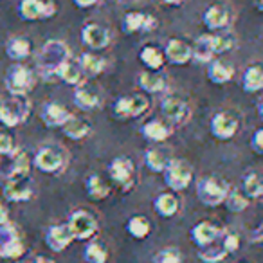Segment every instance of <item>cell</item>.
Segmentation results:
<instances>
[{
  "label": "cell",
  "instance_id": "f6af8a7d",
  "mask_svg": "<svg viewBox=\"0 0 263 263\" xmlns=\"http://www.w3.org/2000/svg\"><path fill=\"white\" fill-rule=\"evenodd\" d=\"M251 146L258 155L263 154V128H258V130L254 132V136H252V139H251Z\"/></svg>",
  "mask_w": 263,
  "mask_h": 263
},
{
  "label": "cell",
  "instance_id": "ffe728a7",
  "mask_svg": "<svg viewBox=\"0 0 263 263\" xmlns=\"http://www.w3.org/2000/svg\"><path fill=\"white\" fill-rule=\"evenodd\" d=\"M70 116H72V112H70L65 105L56 103V101L45 103L40 110V117H42V121H44V124L51 128H62V124L65 123Z\"/></svg>",
  "mask_w": 263,
  "mask_h": 263
},
{
  "label": "cell",
  "instance_id": "7c38bea8",
  "mask_svg": "<svg viewBox=\"0 0 263 263\" xmlns=\"http://www.w3.org/2000/svg\"><path fill=\"white\" fill-rule=\"evenodd\" d=\"M18 15L27 22L47 20L56 15V4L52 0H20Z\"/></svg>",
  "mask_w": 263,
  "mask_h": 263
},
{
  "label": "cell",
  "instance_id": "30bf717a",
  "mask_svg": "<svg viewBox=\"0 0 263 263\" xmlns=\"http://www.w3.org/2000/svg\"><path fill=\"white\" fill-rule=\"evenodd\" d=\"M26 252V243L18 229L11 222L0 226V256L8 259H18Z\"/></svg>",
  "mask_w": 263,
  "mask_h": 263
},
{
  "label": "cell",
  "instance_id": "4316f807",
  "mask_svg": "<svg viewBox=\"0 0 263 263\" xmlns=\"http://www.w3.org/2000/svg\"><path fill=\"white\" fill-rule=\"evenodd\" d=\"M208 78L215 85H226L234 78V67L223 60H211L208 67Z\"/></svg>",
  "mask_w": 263,
  "mask_h": 263
},
{
  "label": "cell",
  "instance_id": "d6a6232c",
  "mask_svg": "<svg viewBox=\"0 0 263 263\" xmlns=\"http://www.w3.org/2000/svg\"><path fill=\"white\" fill-rule=\"evenodd\" d=\"M241 87L245 92H259L263 88V69L259 63H252L243 70Z\"/></svg>",
  "mask_w": 263,
  "mask_h": 263
},
{
  "label": "cell",
  "instance_id": "3957f363",
  "mask_svg": "<svg viewBox=\"0 0 263 263\" xmlns=\"http://www.w3.org/2000/svg\"><path fill=\"white\" fill-rule=\"evenodd\" d=\"M31 105L27 96H11L4 98V103L0 106V124L8 128H15L18 124L26 123L29 117Z\"/></svg>",
  "mask_w": 263,
  "mask_h": 263
},
{
  "label": "cell",
  "instance_id": "f546056e",
  "mask_svg": "<svg viewBox=\"0 0 263 263\" xmlns=\"http://www.w3.org/2000/svg\"><path fill=\"white\" fill-rule=\"evenodd\" d=\"M139 60L148 70H161L162 65H164V62H166L162 49L157 47V45H154V44L143 45V49L139 51Z\"/></svg>",
  "mask_w": 263,
  "mask_h": 263
},
{
  "label": "cell",
  "instance_id": "f1b7e54d",
  "mask_svg": "<svg viewBox=\"0 0 263 263\" xmlns=\"http://www.w3.org/2000/svg\"><path fill=\"white\" fill-rule=\"evenodd\" d=\"M155 213L162 218H173L180 209V198L175 193H161L154 200Z\"/></svg>",
  "mask_w": 263,
  "mask_h": 263
},
{
  "label": "cell",
  "instance_id": "e575fe53",
  "mask_svg": "<svg viewBox=\"0 0 263 263\" xmlns=\"http://www.w3.org/2000/svg\"><path fill=\"white\" fill-rule=\"evenodd\" d=\"M241 193L249 200H259L263 197V182H261V175L258 172L245 173L243 180H241Z\"/></svg>",
  "mask_w": 263,
  "mask_h": 263
},
{
  "label": "cell",
  "instance_id": "83f0119b",
  "mask_svg": "<svg viewBox=\"0 0 263 263\" xmlns=\"http://www.w3.org/2000/svg\"><path fill=\"white\" fill-rule=\"evenodd\" d=\"M166 85H168V80L161 70H144L139 74V87L144 92L159 94L166 90Z\"/></svg>",
  "mask_w": 263,
  "mask_h": 263
},
{
  "label": "cell",
  "instance_id": "f907efd6",
  "mask_svg": "<svg viewBox=\"0 0 263 263\" xmlns=\"http://www.w3.org/2000/svg\"><path fill=\"white\" fill-rule=\"evenodd\" d=\"M161 2L166 6H173V8H175V6H182L186 0H161Z\"/></svg>",
  "mask_w": 263,
  "mask_h": 263
},
{
  "label": "cell",
  "instance_id": "f5cc1de1",
  "mask_svg": "<svg viewBox=\"0 0 263 263\" xmlns=\"http://www.w3.org/2000/svg\"><path fill=\"white\" fill-rule=\"evenodd\" d=\"M15 263H31V261H29V259H16Z\"/></svg>",
  "mask_w": 263,
  "mask_h": 263
},
{
  "label": "cell",
  "instance_id": "5b68a950",
  "mask_svg": "<svg viewBox=\"0 0 263 263\" xmlns=\"http://www.w3.org/2000/svg\"><path fill=\"white\" fill-rule=\"evenodd\" d=\"M108 177L121 191H130L137 182V170L134 161L126 155L112 159L108 164Z\"/></svg>",
  "mask_w": 263,
  "mask_h": 263
},
{
  "label": "cell",
  "instance_id": "7dc6e473",
  "mask_svg": "<svg viewBox=\"0 0 263 263\" xmlns=\"http://www.w3.org/2000/svg\"><path fill=\"white\" fill-rule=\"evenodd\" d=\"M72 2L78 6V8L87 9V8H92V6H96L99 2V0H72Z\"/></svg>",
  "mask_w": 263,
  "mask_h": 263
},
{
  "label": "cell",
  "instance_id": "52a82bcc",
  "mask_svg": "<svg viewBox=\"0 0 263 263\" xmlns=\"http://www.w3.org/2000/svg\"><path fill=\"white\" fill-rule=\"evenodd\" d=\"M150 110V99L144 94L121 96L114 103V116L117 119H137Z\"/></svg>",
  "mask_w": 263,
  "mask_h": 263
},
{
  "label": "cell",
  "instance_id": "60d3db41",
  "mask_svg": "<svg viewBox=\"0 0 263 263\" xmlns=\"http://www.w3.org/2000/svg\"><path fill=\"white\" fill-rule=\"evenodd\" d=\"M249 198L245 197L241 191H231L229 190V193H227V197H226V200H223V204L227 205V209H229L231 213H243L245 209L249 208Z\"/></svg>",
  "mask_w": 263,
  "mask_h": 263
},
{
  "label": "cell",
  "instance_id": "484cf974",
  "mask_svg": "<svg viewBox=\"0 0 263 263\" xmlns=\"http://www.w3.org/2000/svg\"><path fill=\"white\" fill-rule=\"evenodd\" d=\"M144 139L152 141V143H164L168 141V137L172 136V128L166 121H159V119H152L141 126Z\"/></svg>",
  "mask_w": 263,
  "mask_h": 263
},
{
  "label": "cell",
  "instance_id": "8d00e7d4",
  "mask_svg": "<svg viewBox=\"0 0 263 263\" xmlns=\"http://www.w3.org/2000/svg\"><path fill=\"white\" fill-rule=\"evenodd\" d=\"M126 231L132 238H136V240H144L146 236H150L152 223L144 215L130 216L126 222Z\"/></svg>",
  "mask_w": 263,
  "mask_h": 263
},
{
  "label": "cell",
  "instance_id": "d590c367",
  "mask_svg": "<svg viewBox=\"0 0 263 263\" xmlns=\"http://www.w3.org/2000/svg\"><path fill=\"white\" fill-rule=\"evenodd\" d=\"M191 58H195L200 63H209L215 58V52H213V45H211V34H200L195 40V44L191 45Z\"/></svg>",
  "mask_w": 263,
  "mask_h": 263
},
{
  "label": "cell",
  "instance_id": "f35d334b",
  "mask_svg": "<svg viewBox=\"0 0 263 263\" xmlns=\"http://www.w3.org/2000/svg\"><path fill=\"white\" fill-rule=\"evenodd\" d=\"M83 259L87 263H106L108 261V249L101 241L88 240L87 247L83 251Z\"/></svg>",
  "mask_w": 263,
  "mask_h": 263
},
{
  "label": "cell",
  "instance_id": "6da1fadb",
  "mask_svg": "<svg viewBox=\"0 0 263 263\" xmlns=\"http://www.w3.org/2000/svg\"><path fill=\"white\" fill-rule=\"evenodd\" d=\"M70 58V51L69 45L62 40H49L44 44V47L38 52V70L45 80H52L56 78V70L60 69L65 60Z\"/></svg>",
  "mask_w": 263,
  "mask_h": 263
},
{
  "label": "cell",
  "instance_id": "c3c4849f",
  "mask_svg": "<svg viewBox=\"0 0 263 263\" xmlns=\"http://www.w3.org/2000/svg\"><path fill=\"white\" fill-rule=\"evenodd\" d=\"M261 236H263V226L259 223L258 227H256V231H254V234H252V243H259L261 241Z\"/></svg>",
  "mask_w": 263,
  "mask_h": 263
},
{
  "label": "cell",
  "instance_id": "4fadbf2b",
  "mask_svg": "<svg viewBox=\"0 0 263 263\" xmlns=\"http://www.w3.org/2000/svg\"><path fill=\"white\" fill-rule=\"evenodd\" d=\"M240 130V119L236 114L229 112V110H222V112L215 114L211 119V134L218 141H229Z\"/></svg>",
  "mask_w": 263,
  "mask_h": 263
},
{
  "label": "cell",
  "instance_id": "7a4b0ae2",
  "mask_svg": "<svg viewBox=\"0 0 263 263\" xmlns=\"http://www.w3.org/2000/svg\"><path fill=\"white\" fill-rule=\"evenodd\" d=\"M227 193H229V184L216 175H208L198 179L197 182V197L204 205L209 208H216V205L223 204Z\"/></svg>",
  "mask_w": 263,
  "mask_h": 263
},
{
  "label": "cell",
  "instance_id": "ab89813d",
  "mask_svg": "<svg viewBox=\"0 0 263 263\" xmlns=\"http://www.w3.org/2000/svg\"><path fill=\"white\" fill-rule=\"evenodd\" d=\"M198 259H200L202 263H220L223 261V259L227 258V252L226 249L222 247V243H220V238L215 241V243L211 245H205V247H200V251H198Z\"/></svg>",
  "mask_w": 263,
  "mask_h": 263
},
{
  "label": "cell",
  "instance_id": "1f68e13d",
  "mask_svg": "<svg viewBox=\"0 0 263 263\" xmlns=\"http://www.w3.org/2000/svg\"><path fill=\"white\" fill-rule=\"evenodd\" d=\"M78 63H80L83 74L88 78L99 76V74L105 72V69H106V62L101 56L94 54V52H83V54L80 56V60H78Z\"/></svg>",
  "mask_w": 263,
  "mask_h": 263
},
{
  "label": "cell",
  "instance_id": "9c48e42d",
  "mask_svg": "<svg viewBox=\"0 0 263 263\" xmlns=\"http://www.w3.org/2000/svg\"><path fill=\"white\" fill-rule=\"evenodd\" d=\"M67 226H69L74 240H81V241L92 240L99 229L98 218L90 211H85V209L74 211L69 216V220H67Z\"/></svg>",
  "mask_w": 263,
  "mask_h": 263
},
{
  "label": "cell",
  "instance_id": "74e56055",
  "mask_svg": "<svg viewBox=\"0 0 263 263\" xmlns=\"http://www.w3.org/2000/svg\"><path fill=\"white\" fill-rule=\"evenodd\" d=\"M211 45L215 54H226L236 47V36L231 31H218L216 34H211Z\"/></svg>",
  "mask_w": 263,
  "mask_h": 263
},
{
  "label": "cell",
  "instance_id": "603a6c76",
  "mask_svg": "<svg viewBox=\"0 0 263 263\" xmlns=\"http://www.w3.org/2000/svg\"><path fill=\"white\" fill-rule=\"evenodd\" d=\"M56 78H60L63 83L72 85V87H78V85H81L85 81L83 70H81L78 60H74L72 56H70L69 60H65V62L60 65V69L56 70Z\"/></svg>",
  "mask_w": 263,
  "mask_h": 263
},
{
  "label": "cell",
  "instance_id": "681fc988",
  "mask_svg": "<svg viewBox=\"0 0 263 263\" xmlns=\"http://www.w3.org/2000/svg\"><path fill=\"white\" fill-rule=\"evenodd\" d=\"M31 263H56L52 258H47V256H34L33 259H29Z\"/></svg>",
  "mask_w": 263,
  "mask_h": 263
},
{
  "label": "cell",
  "instance_id": "8992f818",
  "mask_svg": "<svg viewBox=\"0 0 263 263\" xmlns=\"http://www.w3.org/2000/svg\"><path fill=\"white\" fill-rule=\"evenodd\" d=\"M6 90L11 96H27L34 87V74L24 63H15L8 69L4 78Z\"/></svg>",
  "mask_w": 263,
  "mask_h": 263
},
{
  "label": "cell",
  "instance_id": "d6986e66",
  "mask_svg": "<svg viewBox=\"0 0 263 263\" xmlns=\"http://www.w3.org/2000/svg\"><path fill=\"white\" fill-rule=\"evenodd\" d=\"M162 52L164 58L173 65H186L191 60V45L182 38H170Z\"/></svg>",
  "mask_w": 263,
  "mask_h": 263
},
{
  "label": "cell",
  "instance_id": "9a60e30c",
  "mask_svg": "<svg viewBox=\"0 0 263 263\" xmlns=\"http://www.w3.org/2000/svg\"><path fill=\"white\" fill-rule=\"evenodd\" d=\"M110 31L98 22H88L81 29V42L92 51H103L110 45Z\"/></svg>",
  "mask_w": 263,
  "mask_h": 263
},
{
  "label": "cell",
  "instance_id": "277c9868",
  "mask_svg": "<svg viewBox=\"0 0 263 263\" xmlns=\"http://www.w3.org/2000/svg\"><path fill=\"white\" fill-rule=\"evenodd\" d=\"M161 114L168 124L180 126V124H186L190 121L193 108H191V103L184 96L166 94L161 101Z\"/></svg>",
  "mask_w": 263,
  "mask_h": 263
},
{
  "label": "cell",
  "instance_id": "b9f144b4",
  "mask_svg": "<svg viewBox=\"0 0 263 263\" xmlns=\"http://www.w3.org/2000/svg\"><path fill=\"white\" fill-rule=\"evenodd\" d=\"M220 243H222V247L226 249L227 254H233V252H236L238 249H240L241 245V238L240 234L236 233V231H222V236H220Z\"/></svg>",
  "mask_w": 263,
  "mask_h": 263
},
{
  "label": "cell",
  "instance_id": "7402d4cb",
  "mask_svg": "<svg viewBox=\"0 0 263 263\" xmlns=\"http://www.w3.org/2000/svg\"><path fill=\"white\" fill-rule=\"evenodd\" d=\"M74 103L80 110H85V112H90V110H96L101 103V96H99L98 88L90 87L83 81L81 85H78L76 90H74Z\"/></svg>",
  "mask_w": 263,
  "mask_h": 263
},
{
  "label": "cell",
  "instance_id": "7bdbcfd3",
  "mask_svg": "<svg viewBox=\"0 0 263 263\" xmlns=\"http://www.w3.org/2000/svg\"><path fill=\"white\" fill-rule=\"evenodd\" d=\"M154 263H184V258L177 247H166L154 256Z\"/></svg>",
  "mask_w": 263,
  "mask_h": 263
},
{
  "label": "cell",
  "instance_id": "816d5d0a",
  "mask_svg": "<svg viewBox=\"0 0 263 263\" xmlns=\"http://www.w3.org/2000/svg\"><path fill=\"white\" fill-rule=\"evenodd\" d=\"M254 4H256V9H258V11H263V0H254Z\"/></svg>",
  "mask_w": 263,
  "mask_h": 263
},
{
  "label": "cell",
  "instance_id": "836d02e7",
  "mask_svg": "<svg viewBox=\"0 0 263 263\" xmlns=\"http://www.w3.org/2000/svg\"><path fill=\"white\" fill-rule=\"evenodd\" d=\"M170 161H172V157H170L168 152L162 150V148L154 146V148H150V150H146V154H144V164H146V168L154 173L164 172Z\"/></svg>",
  "mask_w": 263,
  "mask_h": 263
},
{
  "label": "cell",
  "instance_id": "4dcf8cb0",
  "mask_svg": "<svg viewBox=\"0 0 263 263\" xmlns=\"http://www.w3.org/2000/svg\"><path fill=\"white\" fill-rule=\"evenodd\" d=\"M85 190H87V197L90 200H105L106 197L110 195V186L108 182H105L99 173H90L85 180Z\"/></svg>",
  "mask_w": 263,
  "mask_h": 263
},
{
  "label": "cell",
  "instance_id": "2e32d148",
  "mask_svg": "<svg viewBox=\"0 0 263 263\" xmlns=\"http://www.w3.org/2000/svg\"><path fill=\"white\" fill-rule=\"evenodd\" d=\"M74 241L69 226L65 223H52L45 231V243L52 252H62Z\"/></svg>",
  "mask_w": 263,
  "mask_h": 263
},
{
  "label": "cell",
  "instance_id": "db71d44e",
  "mask_svg": "<svg viewBox=\"0 0 263 263\" xmlns=\"http://www.w3.org/2000/svg\"><path fill=\"white\" fill-rule=\"evenodd\" d=\"M2 103H4V96L0 94V106H2Z\"/></svg>",
  "mask_w": 263,
  "mask_h": 263
},
{
  "label": "cell",
  "instance_id": "44dd1931",
  "mask_svg": "<svg viewBox=\"0 0 263 263\" xmlns=\"http://www.w3.org/2000/svg\"><path fill=\"white\" fill-rule=\"evenodd\" d=\"M202 20H204L205 27H209L211 31L227 29V26L231 24V9L223 4H211L204 11Z\"/></svg>",
  "mask_w": 263,
  "mask_h": 263
},
{
  "label": "cell",
  "instance_id": "cb8c5ba5",
  "mask_svg": "<svg viewBox=\"0 0 263 263\" xmlns=\"http://www.w3.org/2000/svg\"><path fill=\"white\" fill-rule=\"evenodd\" d=\"M33 52V45H31V40L27 36H11L6 44V54L13 60V62H24L27 60Z\"/></svg>",
  "mask_w": 263,
  "mask_h": 263
},
{
  "label": "cell",
  "instance_id": "8fae6325",
  "mask_svg": "<svg viewBox=\"0 0 263 263\" xmlns=\"http://www.w3.org/2000/svg\"><path fill=\"white\" fill-rule=\"evenodd\" d=\"M33 162L42 173H58L65 168L67 155L60 146L49 144V146H42L34 154Z\"/></svg>",
  "mask_w": 263,
  "mask_h": 263
},
{
  "label": "cell",
  "instance_id": "bcb514c9",
  "mask_svg": "<svg viewBox=\"0 0 263 263\" xmlns=\"http://www.w3.org/2000/svg\"><path fill=\"white\" fill-rule=\"evenodd\" d=\"M6 222H9V209L4 202L0 200V226L6 223Z\"/></svg>",
  "mask_w": 263,
  "mask_h": 263
},
{
  "label": "cell",
  "instance_id": "5bb4252c",
  "mask_svg": "<svg viewBox=\"0 0 263 263\" xmlns=\"http://www.w3.org/2000/svg\"><path fill=\"white\" fill-rule=\"evenodd\" d=\"M33 182L29 175H15L6 179L4 182V197L11 202H27L33 198Z\"/></svg>",
  "mask_w": 263,
  "mask_h": 263
},
{
  "label": "cell",
  "instance_id": "e0dca14e",
  "mask_svg": "<svg viewBox=\"0 0 263 263\" xmlns=\"http://www.w3.org/2000/svg\"><path fill=\"white\" fill-rule=\"evenodd\" d=\"M222 227L218 223H215L213 220H200L198 223H195L191 227L190 234L191 240L198 245V247H205V245H211L222 236Z\"/></svg>",
  "mask_w": 263,
  "mask_h": 263
},
{
  "label": "cell",
  "instance_id": "ba28073f",
  "mask_svg": "<svg viewBox=\"0 0 263 263\" xmlns=\"http://www.w3.org/2000/svg\"><path fill=\"white\" fill-rule=\"evenodd\" d=\"M162 173H164V180L168 187L175 193L187 190L191 186V180H193V168L182 159H172Z\"/></svg>",
  "mask_w": 263,
  "mask_h": 263
},
{
  "label": "cell",
  "instance_id": "ac0fdd59",
  "mask_svg": "<svg viewBox=\"0 0 263 263\" xmlns=\"http://www.w3.org/2000/svg\"><path fill=\"white\" fill-rule=\"evenodd\" d=\"M157 27V18L154 15H146L141 11H130L123 16L124 33H150Z\"/></svg>",
  "mask_w": 263,
  "mask_h": 263
},
{
  "label": "cell",
  "instance_id": "d4e9b609",
  "mask_svg": "<svg viewBox=\"0 0 263 263\" xmlns=\"http://www.w3.org/2000/svg\"><path fill=\"white\" fill-rule=\"evenodd\" d=\"M62 132L65 134L67 137H69V139L83 141V139H87V137L90 136L92 126H90V123H88V121L81 119V117H76L72 114V116H70L69 119L62 124Z\"/></svg>",
  "mask_w": 263,
  "mask_h": 263
},
{
  "label": "cell",
  "instance_id": "ee69618b",
  "mask_svg": "<svg viewBox=\"0 0 263 263\" xmlns=\"http://www.w3.org/2000/svg\"><path fill=\"white\" fill-rule=\"evenodd\" d=\"M16 141L8 132H0V157L2 155H11L16 150Z\"/></svg>",
  "mask_w": 263,
  "mask_h": 263
}]
</instances>
